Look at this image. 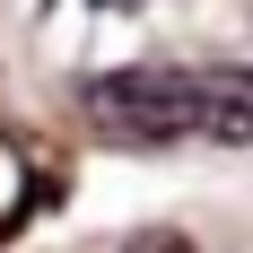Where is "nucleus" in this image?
Returning a JSON list of instances; mask_svg holds the SVG:
<instances>
[{
    "label": "nucleus",
    "mask_w": 253,
    "mask_h": 253,
    "mask_svg": "<svg viewBox=\"0 0 253 253\" xmlns=\"http://www.w3.org/2000/svg\"><path fill=\"white\" fill-rule=\"evenodd\" d=\"M87 114L131 140H175L192 131V70H166V61H123V70L87 79Z\"/></svg>",
    "instance_id": "f257e3e1"
},
{
    "label": "nucleus",
    "mask_w": 253,
    "mask_h": 253,
    "mask_svg": "<svg viewBox=\"0 0 253 253\" xmlns=\"http://www.w3.org/2000/svg\"><path fill=\"white\" fill-rule=\"evenodd\" d=\"M123 253H192V236L183 227H140V236H123Z\"/></svg>",
    "instance_id": "7ed1b4c3"
},
{
    "label": "nucleus",
    "mask_w": 253,
    "mask_h": 253,
    "mask_svg": "<svg viewBox=\"0 0 253 253\" xmlns=\"http://www.w3.org/2000/svg\"><path fill=\"white\" fill-rule=\"evenodd\" d=\"M192 131L210 140H253V70H192Z\"/></svg>",
    "instance_id": "f03ea898"
}]
</instances>
